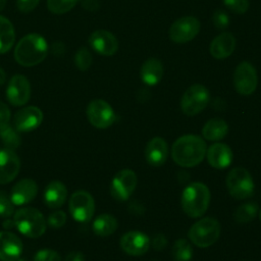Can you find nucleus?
Instances as JSON below:
<instances>
[{"label": "nucleus", "mask_w": 261, "mask_h": 261, "mask_svg": "<svg viewBox=\"0 0 261 261\" xmlns=\"http://www.w3.org/2000/svg\"><path fill=\"white\" fill-rule=\"evenodd\" d=\"M207 152L205 141L197 135H184L172 145L173 161L181 167H194L200 164Z\"/></svg>", "instance_id": "f257e3e1"}, {"label": "nucleus", "mask_w": 261, "mask_h": 261, "mask_svg": "<svg viewBox=\"0 0 261 261\" xmlns=\"http://www.w3.org/2000/svg\"><path fill=\"white\" fill-rule=\"evenodd\" d=\"M48 53V44L39 34H29L21 38L15 49V61L25 67L34 66L42 62Z\"/></svg>", "instance_id": "f03ea898"}, {"label": "nucleus", "mask_w": 261, "mask_h": 261, "mask_svg": "<svg viewBox=\"0 0 261 261\" xmlns=\"http://www.w3.org/2000/svg\"><path fill=\"white\" fill-rule=\"evenodd\" d=\"M210 203V191L203 182L195 181L186 187L181 194V207L184 212L198 218L205 214Z\"/></svg>", "instance_id": "7ed1b4c3"}, {"label": "nucleus", "mask_w": 261, "mask_h": 261, "mask_svg": "<svg viewBox=\"0 0 261 261\" xmlns=\"http://www.w3.org/2000/svg\"><path fill=\"white\" fill-rule=\"evenodd\" d=\"M13 220L17 230L28 238L41 237L47 226V222L41 211L32 207L18 209L14 213Z\"/></svg>", "instance_id": "20e7f679"}, {"label": "nucleus", "mask_w": 261, "mask_h": 261, "mask_svg": "<svg viewBox=\"0 0 261 261\" xmlns=\"http://www.w3.org/2000/svg\"><path fill=\"white\" fill-rule=\"evenodd\" d=\"M220 229V223L216 218L204 217L191 226L188 237L196 246L207 248L218 240Z\"/></svg>", "instance_id": "39448f33"}, {"label": "nucleus", "mask_w": 261, "mask_h": 261, "mask_svg": "<svg viewBox=\"0 0 261 261\" xmlns=\"http://www.w3.org/2000/svg\"><path fill=\"white\" fill-rule=\"evenodd\" d=\"M228 193L236 200H246L254 194V181L251 173L244 167H234L225 179Z\"/></svg>", "instance_id": "423d86ee"}, {"label": "nucleus", "mask_w": 261, "mask_h": 261, "mask_svg": "<svg viewBox=\"0 0 261 261\" xmlns=\"http://www.w3.org/2000/svg\"><path fill=\"white\" fill-rule=\"evenodd\" d=\"M210 94L208 89L200 84L189 87L180 100L181 111L189 116L196 115L203 111L208 105Z\"/></svg>", "instance_id": "0eeeda50"}, {"label": "nucleus", "mask_w": 261, "mask_h": 261, "mask_svg": "<svg viewBox=\"0 0 261 261\" xmlns=\"http://www.w3.org/2000/svg\"><path fill=\"white\" fill-rule=\"evenodd\" d=\"M69 212L76 221L87 222L91 220L95 212V201L87 191H76L69 199Z\"/></svg>", "instance_id": "6e6552de"}, {"label": "nucleus", "mask_w": 261, "mask_h": 261, "mask_svg": "<svg viewBox=\"0 0 261 261\" xmlns=\"http://www.w3.org/2000/svg\"><path fill=\"white\" fill-rule=\"evenodd\" d=\"M200 20L195 16H182L176 19L169 29V37L172 42L184 44L192 41L200 32Z\"/></svg>", "instance_id": "1a4fd4ad"}, {"label": "nucleus", "mask_w": 261, "mask_h": 261, "mask_svg": "<svg viewBox=\"0 0 261 261\" xmlns=\"http://www.w3.org/2000/svg\"><path fill=\"white\" fill-rule=\"evenodd\" d=\"M233 84L239 94L243 96L253 94L258 85L257 71L254 65L248 61L239 63L234 70Z\"/></svg>", "instance_id": "9d476101"}, {"label": "nucleus", "mask_w": 261, "mask_h": 261, "mask_svg": "<svg viewBox=\"0 0 261 261\" xmlns=\"http://www.w3.org/2000/svg\"><path fill=\"white\" fill-rule=\"evenodd\" d=\"M137 175L132 169H122L118 171L110 186V194L113 199L119 202L126 201L137 187Z\"/></svg>", "instance_id": "9b49d317"}, {"label": "nucleus", "mask_w": 261, "mask_h": 261, "mask_svg": "<svg viewBox=\"0 0 261 261\" xmlns=\"http://www.w3.org/2000/svg\"><path fill=\"white\" fill-rule=\"evenodd\" d=\"M87 117L97 128H107L115 120V113L110 104L102 99L92 100L87 107Z\"/></svg>", "instance_id": "f8f14e48"}, {"label": "nucleus", "mask_w": 261, "mask_h": 261, "mask_svg": "<svg viewBox=\"0 0 261 261\" xmlns=\"http://www.w3.org/2000/svg\"><path fill=\"white\" fill-rule=\"evenodd\" d=\"M6 97L13 106L24 105L31 97V84L29 80L22 74L13 75L8 83Z\"/></svg>", "instance_id": "ddd939ff"}, {"label": "nucleus", "mask_w": 261, "mask_h": 261, "mask_svg": "<svg viewBox=\"0 0 261 261\" xmlns=\"http://www.w3.org/2000/svg\"><path fill=\"white\" fill-rule=\"evenodd\" d=\"M151 242L149 237L139 230H130L120 239V247L123 252L132 256H141L148 252Z\"/></svg>", "instance_id": "4468645a"}, {"label": "nucleus", "mask_w": 261, "mask_h": 261, "mask_svg": "<svg viewBox=\"0 0 261 261\" xmlns=\"http://www.w3.org/2000/svg\"><path fill=\"white\" fill-rule=\"evenodd\" d=\"M43 120V112L36 106L19 109L13 117V127L17 132H31L37 128Z\"/></svg>", "instance_id": "2eb2a0df"}, {"label": "nucleus", "mask_w": 261, "mask_h": 261, "mask_svg": "<svg viewBox=\"0 0 261 261\" xmlns=\"http://www.w3.org/2000/svg\"><path fill=\"white\" fill-rule=\"evenodd\" d=\"M89 43L96 52L103 56H112L118 50L116 37L105 30L93 32L89 38Z\"/></svg>", "instance_id": "dca6fc26"}, {"label": "nucleus", "mask_w": 261, "mask_h": 261, "mask_svg": "<svg viewBox=\"0 0 261 261\" xmlns=\"http://www.w3.org/2000/svg\"><path fill=\"white\" fill-rule=\"evenodd\" d=\"M20 161L13 150L0 149V185L12 181L18 174Z\"/></svg>", "instance_id": "f3484780"}, {"label": "nucleus", "mask_w": 261, "mask_h": 261, "mask_svg": "<svg viewBox=\"0 0 261 261\" xmlns=\"http://www.w3.org/2000/svg\"><path fill=\"white\" fill-rule=\"evenodd\" d=\"M22 254L20 239L9 231H0V260L15 261Z\"/></svg>", "instance_id": "a211bd4d"}, {"label": "nucleus", "mask_w": 261, "mask_h": 261, "mask_svg": "<svg viewBox=\"0 0 261 261\" xmlns=\"http://www.w3.org/2000/svg\"><path fill=\"white\" fill-rule=\"evenodd\" d=\"M38 193V186L31 178L17 181L10 191V199L14 205H24L32 202Z\"/></svg>", "instance_id": "6ab92c4d"}, {"label": "nucleus", "mask_w": 261, "mask_h": 261, "mask_svg": "<svg viewBox=\"0 0 261 261\" xmlns=\"http://www.w3.org/2000/svg\"><path fill=\"white\" fill-rule=\"evenodd\" d=\"M206 156L208 163L216 169H223L229 166L233 157L231 149L223 143L212 144L208 148Z\"/></svg>", "instance_id": "aec40b11"}, {"label": "nucleus", "mask_w": 261, "mask_h": 261, "mask_svg": "<svg viewBox=\"0 0 261 261\" xmlns=\"http://www.w3.org/2000/svg\"><path fill=\"white\" fill-rule=\"evenodd\" d=\"M145 156L147 162L154 166H161L168 156V145L166 141L160 137L151 139L145 149Z\"/></svg>", "instance_id": "412c9836"}, {"label": "nucleus", "mask_w": 261, "mask_h": 261, "mask_svg": "<svg viewBox=\"0 0 261 261\" xmlns=\"http://www.w3.org/2000/svg\"><path fill=\"white\" fill-rule=\"evenodd\" d=\"M236 48V39L230 33H221L210 44V53L215 59L227 58Z\"/></svg>", "instance_id": "4be33fe9"}, {"label": "nucleus", "mask_w": 261, "mask_h": 261, "mask_svg": "<svg viewBox=\"0 0 261 261\" xmlns=\"http://www.w3.org/2000/svg\"><path fill=\"white\" fill-rule=\"evenodd\" d=\"M67 196L66 187L58 180H53L49 182L44 191V201L45 204L52 209L61 207Z\"/></svg>", "instance_id": "5701e85b"}, {"label": "nucleus", "mask_w": 261, "mask_h": 261, "mask_svg": "<svg viewBox=\"0 0 261 261\" xmlns=\"http://www.w3.org/2000/svg\"><path fill=\"white\" fill-rule=\"evenodd\" d=\"M163 75V64L157 58L147 59L141 66V80L148 86L157 85Z\"/></svg>", "instance_id": "b1692460"}, {"label": "nucleus", "mask_w": 261, "mask_h": 261, "mask_svg": "<svg viewBox=\"0 0 261 261\" xmlns=\"http://www.w3.org/2000/svg\"><path fill=\"white\" fill-rule=\"evenodd\" d=\"M228 132V125L225 120L219 117L209 119L203 126L202 135L210 141H218L223 139Z\"/></svg>", "instance_id": "393cba45"}, {"label": "nucleus", "mask_w": 261, "mask_h": 261, "mask_svg": "<svg viewBox=\"0 0 261 261\" xmlns=\"http://www.w3.org/2000/svg\"><path fill=\"white\" fill-rule=\"evenodd\" d=\"M118 226L117 219L111 214H101L93 222V230L97 236L107 237L112 234Z\"/></svg>", "instance_id": "a878e982"}, {"label": "nucleus", "mask_w": 261, "mask_h": 261, "mask_svg": "<svg viewBox=\"0 0 261 261\" xmlns=\"http://www.w3.org/2000/svg\"><path fill=\"white\" fill-rule=\"evenodd\" d=\"M15 41V32L12 23L0 15V54L9 51Z\"/></svg>", "instance_id": "bb28decb"}, {"label": "nucleus", "mask_w": 261, "mask_h": 261, "mask_svg": "<svg viewBox=\"0 0 261 261\" xmlns=\"http://www.w3.org/2000/svg\"><path fill=\"white\" fill-rule=\"evenodd\" d=\"M258 212V204L256 202H246L242 205H240L233 214L234 220L238 223H247L252 221Z\"/></svg>", "instance_id": "cd10ccee"}, {"label": "nucleus", "mask_w": 261, "mask_h": 261, "mask_svg": "<svg viewBox=\"0 0 261 261\" xmlns=\"http://www.w3.org/2000/svg\"><path fill=\"white\" fill-rule=\"evenodd\" d=\"M172 258L174 261H191L193 257V248L185 239H178L172 247Z\"/></svg>", "instance_id": "c85d7f7f"}, {"label": "nucleus", "mask_w": 261, "mask_h": 261, "mask_svg": "<svg viewBox=\"0 0 261 261\" xmlns=\"http://www.w3.org/2000/svg\"><path fill=\"white\" fill-rule=\"evenodd\" d=\"M0 140L4 148L13 151L20 145V137L16 133V129L9 124L0 128Z\"/></svg>", "instance_id": "c756f323"}, {"label": "nucleus", "mask_w": 261, "mask_h": 261, "mask_svg": "<svg viewBox=\"0 0 261 261\" xmlns=\"http://www.w3.org/2000/svg\"><path fill=\"white\" fill-rule=\"evenodd\" d=\"M80 0H47L48 9L55 14H62L71 10Z\"/></svg>", "instance_id": "7c9ffc66"}, {"label": "nucleus", "mask_w": 261, "mask_h": 261, "mask_svg": "<svg viewBox=\"0 0 261 261\" xmlns=\"http://www.w3.org/2000/svg\"><path fill=\"white\" fill-rule=\"evenodd\" d=\"M93 58L91 52L86 47H81L74 55V63L80 70H87L92 64Z\"/></svg>", "instance_id": "2f4dec72"}, {"label": "nucleus", "mask_w": 261, "mask_h": 261, "mask_svg": "<svg viewBox=\"0 0 261 261\" xmlns=\"http://www.w3.org/2000/svg\"><path fill=\"white\" fill-rule=\"evenodd\" d=\"M14 212V204L10 197L4 192L0 191V217L8 218Z\"/></svg>", "instance_id": "473e14b6"}, {"label": "nucleus", "mask_w": 261, "mask_h": 261, "mask_svg": "<svg viewBox=\"0 0 261 261\" xmlns=\"http://www.w3.org/2000/svg\"><path fill=\"white\" fill-rule=\"evenodd\" d=\"M222 2L227 8L239 14L245 13L250 6L249 0H222Z\"/></svg>", "instance_id": "72a5a7b5"}, {"label": "nucleus", "mask_w": 261, "mask_h": 261, "mask_svg": "<svg viewBox=\"0 0 261 261\" xmlns=\"http://www.w3.org/2000/svg\"><path fill=\"white\" fill-rule=\"evenodd\" d=\"M34 261H61V257L54 250L43 249L36 253Z\"/></svg>", "instance_id": "f704fd0d"}, {"label": "nucleus", "mask_w": 261, "mask_h": 261, "mask_svg": "<svg viewBox=\"0 0 261 261\" xmlns=\"http://www.w3.org/2000/svg\"><path fill=\"white\" fill-rule=\"evenodd\" d=\"M66 222V214L63 211L57 210L48 216L47 223L52 227H61Z\"/></svg>", "instance_id": "c9c22d12"}, {"label": "nucleus", "mask_w": 261, "mask_h": 261, "mask_svg": "<svg viewBox=\"0 0 261 261\" xmlns=\"http://www.w3.org/2000/svg\"><path fill=\"white\" fill-rule=\"evenodd\" d=\"M213 22H214V25L218 29L226 28L229 22L226 12H224L223 10H216L213 14Z\"/></svg>", "instance_id": "e433bc0d"}, {"label": "nucleus", "mask_w": 261, "mask_h": 261, "mask_svg": "<svg viewBox=\"0 0 261 261\" xmlns=\"http://www.w3.org/2000/svg\"><path fill=\"white\" fill-rule=\"evenodd\" d=\"M152 247L156 250V251H162L166 245H167V239L165 238V236L161 232L155 233L152 237V240L150 241Z\"/></svg>", "instance_id": "4c0bfd02"}, {"label": "nucleus", "mask_w": 261, "mask_h": 261, "mask_svg": "<svg viewBox=\"0 0 261 261\" xmlns=\"http://www.w3.org/2000/svg\"><path fill=\"white\" fill-rule=\"evenodd\" d=\"M40 0H16V6L21 12H30L36 8Z\"/></svg>", "instance_id": "58836bf2"}, {"label": "nucleus", "mask_w": 261, "mask_h": 261, "mask_svg": "<svg viewBox=\"0 0 261 261\" xmlns=\"http://www.w3.org/2000/svg\"><path fill=\"white\" fill-rule=\"evenodd\" d=\"M10 119V111L6 104L0 101V128L8 124Z\"/></svg>", "instance_id": "ea45409f"}, {"label": "nucleus", "mask_w": 261, "mask_h": 261, "mask_svg": "<svg viewBox=\"0 0 261 261\" xmlns=\"http://www.w3.org/2000/svg\"><path fill=\"white\" fill-rule=\"evenodd\" d=\"M82 4L87 10H96L99 7L98 0H83Z\"/></svg>", "instance_id": "a19ab883"}, {"label": "nucleus", "mask_w": 261, "mask_h": 261, "mask_svg": "<svg viewBox=\"0 0 261 261\" xmlns=\"http://www.w3.org/2000/svg\"><path fill=\"white\" fill-rule=\"evenodd\" d=\"M64 261H85V257L81 252L69 253Z\"/></svg>", "instance_id": "79ce46f5"}, {"label": "nucleus", "mask_w": 261, "mask_h": 261, "mask_svg": "<svg viewBox=\"0 0 261 261\" xmlns=\"http://www.w3.org/2000/svg\"><path fill=\"white\" fill-rule=\"evenodd\" d=\"M14 226H15V224H14V220L13 219H6L3 222V227L6 228V229H10V228H12Z\"/></svg>", "instance_id": "37998d69"}, {"label": "nucleus", "mask_w": 261, "mask_h": 261, "mask_svg": "<svg viewBox=\"0 0 261 261\" xmlns=\"http://www.w3.org/2000/svg\"><path fill=\"white\" fill-rule=\"evenodd\" d=\"M6 82V73L2 67H0V86Z\"/></svg>", "instance_id": "c03bdc74"}, {"label": "nucleus", "mask_w": 261, "mask_h": 261, "mask_svg": "<svg viewBox=\"0 0 261 261\" xmlns=\"http://www.w3.org/2000/svg\"><path fill=\"white\" fill-rule=\"evenodd\" d=\"M5 5H6V0H0V11L4 9Z\"/></svg>", "instance_id": "a18cd8bd"}, {"label": "nucleus", "mask_w": 261, "mask_h": 261, "mask_svg": "<svg viewBox=\"0 0 261 261\" xmlns=\"http://www.w3.org/2000/svg\"><path fill=\"white\" fill-rule=\"evenodd\" d=\"M15 261H25V260H24V259H20V258H18V259H17V260H15Z\"/></svg>", "instance_id": "49530a36"}, {"label": "nucleus", "mask_w": 261, "mask_h": 261, "mask_svg": "<svg viewBox=\"0 0 261 261\" xmlns=\"http://www.w3.org/2000/svg\"><path fill=\"white\" fill-rule=\"evenodd\" d=\"M259 217H260V220H261V209H260V212H259Z\"/></svg>", "instance_id": "de8ad7c7"}]
</instances>
